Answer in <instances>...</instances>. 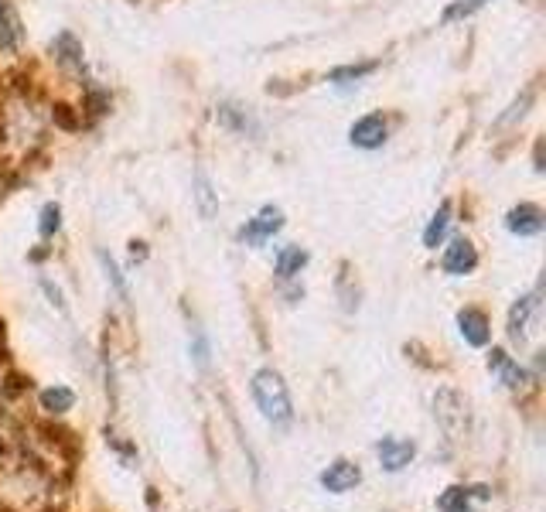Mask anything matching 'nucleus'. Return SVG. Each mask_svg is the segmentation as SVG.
<instances>
[{
    "mask_svg": "<svg viewBox=\"0 0 546 512\" xmlns=\"http://www.w3.org/2000/svg\"><path fill=\"white\" fill-rule=\"evenodd\" d=\"M540 325H543V297L540 291L526 294L512 304L509 311V342L519 345V349H533L536 338H540Z\"/></svg>",
    "mask_w": 546,
    "mask_h": 512,
    "instance_id": "obj_2",
    "label": "nucleus"
},
{
    "mask_svg": "<svg viewBox=\"0 0 546 512\" xmlns=\"http://www.w3.org/2000/svg\"><path fill=\"white\" fill-rule=\"evenodd\" d=\"M448 222H451V202H444L441 209H437V216L430 219V226L424 229V246H427V250H437V246H441L444 233H448Z\"/></svg>",
    "mask_w": 546,
    "mask_h": 512,
    "instance_id": "obj_15",
    "label": "nucleus"
},
{
    "mask_svg": "<svg viewBox=\"0 0 546 512\" xmlns=\"http://www.w3.org/2000/svg\"><path fill=\"white\" fill-rule=\"evenodd\" d=\"M349 140L355 147H362V151H376V147L386 144V120L383 113H366V117H359L352 123L349 130Z\"/></svg>",
    "mask_w": 546,
    "mask_h": 512,
    "instance_id": "obj_5",
    "label": "nucleus"
},
{
    "mask_svg": "<svg viewBox=\"0 0 546 512\" xmlns=\"http://www.w3.org/2000/svg\"><path fill=\"white\" fill-rule=\"evenodd\" d=\"M59 226H62V209H59L55 202H48L45 209H41L38 233H41V236H52V233H59Z\"/></svg>",
    "mask_w": 546,
    "mask_h": 512,
    "instance_id": "obj_18",
    "label": "nucleus"
},
{
    "mask_svg": "<svg viewBox=\"0 0 546 512\" xmlns=\"http://www.w3.org/2000/svg\"><path fill=\"white\" fill-rule=\"evenodd\" d=\"M308 267V253L301 250V246H284V250L277 253V277H294L301 274V270Z\"/></svg>",
    "mask_w": 546,
    "mask_h": 512,
    "instance_id": "obj_14",
    "label": "nucleus"
},
{
    "mask_svg": "<svg viewBox=\"0 0 546 512\" xmlns=\"http://www.w3.org/2000/svg\"><path fill=\"white\" fill-rule=\"evenodd\" d=\"M372 69H376V62H362V65H345V69H335V72H332V82H335V86H342L345 79H362V76H369Z\"/></svg>",
    "mask_w": 546,
    "mask_h": 512,
    "instance_id": "obj_19",
    "label": "nucleus"
},
{
    "mask_svg": "<svg viewBox=\"0 0 546 512\" xmlns=\"http://www.w3.org/2000/svg\"><path fill=\"white\" fill-rule=\"evenodd\" d=\"M195 198H198V212H202V219H212L215 216V192H212L209 178H205V171H198L195 175Z\"/></svg>",
    "mask_w": 546,
    "mask_h": 512,
    "instance_id": "obj_17",
    "label": "nucleus"
},
{
    "mask_svg": "<svg viewBox=\"0 0 546 512\" xmlns=\"http://www.w3.org/2000/svg\"><path fill=\"white\" fill-rule=\"evenodd\" d=\"M488 369L499 376V383L506 386V390H523L526 386V369L519 366V362H512L502 349H492V355H488Z\"/></svg>",
    "mask_w": 546,
    "mask_h": 512,
    "instance_id": "obj_8",
    "label": "nucleus"
},
{
    "mask_svg": "<svg viewBox=\"0 0 546 512\" xmlns=\"http://www.w3.org/2000/svg\"><path fill=\"white\" fill-rule=\"evenodd\" d=\"M413 444L410 441H400V437H386L383 444H379V461H383L386 472H400V468H407L413 461Z\"/></svg>",
    "mask_w": 546,
    "mask_h": 512,
    "instance_id": "obj_10",
    "label": "nucleus"
},
{
    "mask_svg": "<svg viewBox=\"0 0 546 512\" xmlns=\"http://www.w3.org/2000/svg\"><path fill=\"white\" fill-rule=\"evenodd\" d=\"M21 45V21L7 0H0V48H18Z\"/></svg>",
    "mask_w": 546,
    "mask_h": 512,
    "instance_id": "obj_12",
    "label": "nucleus"
},
{
    "mask_svg": "<svg viewBox=\"0 0 546 512\" xmlns=\"http://www.w3.org/2000/svg\"><path fill=\"white\" fill-rule=\"evenodd\" d=\"M280 226H284V212L267 205V209H260L243 229H239V239L250 246H260V243H267L273 233H280Z\"/></svg>",
    "mask_w": 546,
    "mask_h": 512,
    "instance_id": "obj_4",
    "label": "nucleus"
},
{
    "mask_svg": "<svg viewBox=\"0 0 546 512\" xmlns=\"http://www.w3.org/2000/svg\"><path fill=\"white\" fill-rule=\"evenodd\" d=\"M359 482H362V472L352 465V461H335V465H328V472L321 475V485H325L328 492H335V495L355 489Z\"/></svg>",
    "mask_w": 546,
    "mask_h": 512,
    "instance_id": "obj_9",
    "label": "nucleus"
},
{
    "mask_svg": "<svg viewBox=\"0 0 546 512\" xmlns=\"http://www.w3.org/2000/svg\"><path fill=\"white\" fill-rule=\"evenodd\" d=\"M253 400L270 424H291V417H294L291 393H287V383L280 379V373L260 369V373L253 376Z\"/></svg>",
    "mask_w": 546,
    "mask_h": 512,
    "instance_id": "obj_1",
    "label": "nucleus"
},
{
    "mask_svg": "<svg viewBox=\"0 0 546 512\" xmlns=\"http://www.w3.org/2000/svg\"><path fill=\"white\" fill-rule=\"evenodd\" d=\"M434 417L441 424V431L451 437V441H461L468 434V403L458 390H437L434 396Z\"/></svg>",
    "mask_w": 546,
    "mask_h": 512,
    "instance_id": "obj_3",
    "label": "nucleus"
},
{
    "mask_svg": "<svg viewBox=\"0 0 546 512\" xmlns=\"http://www.w3.org/2000/svg\"><path fill=\"white\" fill-rule=\"evenodd\" d=\"M72 403H76V396L69 386H52L41 393V410H48V414H65V410H72Z\"/></svg>",
    "mask_w": 546,
    "mask_h": 512,
    "instance_id": "obj_16",
    "label": "nucleus"
},
{
    "mask_svg": "<svg viewBox=\"0 0 546 512\" xmlns=\"http://www.w3.org/2000/svg\"><path fill=\"white\" fill-rule=\"evenodd\" d=\"M441 509L444 512H471L468 509V492L465 489H448L441 499Z\"/></svg>",
    "mask_w": 546,
    "mask_h": 512,
    "instance_id": "obj_20",
    "label": "nucleus"
},
{
    "mask_svg": "<svg viewBox=\"0 0 546 512\" xmlns=\"http://www.w3.org/2000/svg\"><path fill=\"white\" fill-rule=\"evenodd\" d=\"M99 263H103V267H106V277L113 280V287H117V291H120V297H123V301H127V284H123V277H120L117 263H113V260H110V256H106V253H99Z\"/></svg>",
    "mask_w": 546,
    "mask_h": 512,
    "instance_id": "obj_22",
    "label": "nucleus"
},
{
    "mask_svg": "<svg viewBox=\"0 0 546 512\" xmlns=\"http://www.w3.org/2000/svg\"><path fill=\"white\" fill-rule=\"evenodd\" d=\"M52 52L59 55V62H62V65H69V69L82 72V45L76 41V35H69V31H62V35L55 38Z\"/></svg>",
    "mask_w": 546,
    "mask_h": 512,
    "instance_id": "obj_13",
    "label": "nucleus"
},
{
    "mask_svg": "<svg viewBox=\"0 0 546 512\" xmlns=\"http://www.w3.org/2000/svg\"><path fill=\"white\" fill-rule=\"evenodd\" d=\"M458 328H461V338H465L468 345H475V349H482V345H488V318L482 315V311L475 308H465L458 315Z\"/></svg>",
    "mask_w": 546,
    "mask_h": 512,
    "instance_id": "obj_11",
    "label": "nucleus"
},
{
    "mask_svg": "<svg viewBox=\"0 0 546 512\" xmlns=\"http://www.w3.org/2000/svg\"><path fill=\"white\" fill-rule=\"evenodd\" d=\"M441 267H444V274H451V277H465V274H471V270L478 267L475 246H471L465 236H461V239H451V246L444 250Z\"/></svg>",
    "mask_w": 546,
    "mask_h": 512,
    "instance_id": "obj_6",
    "label": "nucleus"
},
{
    "mask_svg": "<svg viewBox=\"0 0 546 512\" xmlns=\"http://www.w3.org/2000/svg\"><path fill=\"white\" fill-rule=\"evenodd\" d=\"M488 0H458V4H451L448 11H444V21H454V18H468L471 11H478Z\"/></svg>",
    "mask_w": 546,
    "mask_h": 512,
    "instance_id": "obj_21",
    "label": "nucleus"
},
{
    "mask_svg": "<svg viewBox=\"0 0 546 512\" xmlns=\"http://www.w3.org/2000/svg\"><path fill=\"white\" fill-rule=\"evenodd\" d=\"M506 229L516 236H540L543 233V209L533 202H523L506 216Z\"/></svg>",
    "mask_w": 546,
    "mask_h": 512,
    "instance_id": "obj_7",
    "label": "nucleus"
}]
</instances>
